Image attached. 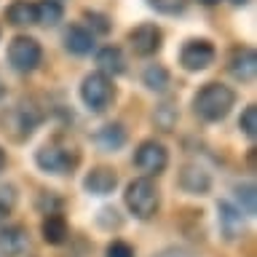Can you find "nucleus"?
<instances>
[{"label": "nucleus", "instance_id": "obj_1", "mask_svg": "<svg viewBox=\"0 0 257 257\" xmlns=\"http://www.w3.org/2000/svg\"><path fill=\"white\" fill-rule=\"evenodd\" d=\"M233 102H236L233 88L222 86V83H206L196 94L193 107H196V115H201L204 120H222L230 112Z\"/></svg>", "mask_w": 257, "mask_h": 257}, {"label": "nucleus", "instance_id": "obj_2", "mask_svg": "<svg viewBox=\"0 0 257 257\" xmlns=\"http://www.w3.org/2000/svg\"><path fill=\"white\" fill-rule=\"evenodd\" d=\"M123 201L128 206V212L140 220H150L156 217L158 212V204H161V196H158V188L150 177H140V180H132L128 188L123 193Z\"/></svg>", "mask_w": 257, "mask_h": 257}, {"label": "nucleus", "instance_id": "obj_3", "mask_svg": "<svg viewBox=\"0 0 257 257\" xmlns=\"http://www.w3.org/2000/svg\"><path fill=\"white\" fill-rule=\"evenodd\" d=\"M80 96H83L86 107L94 112H102L110 107L112 96H115V88H112V80L102 72H91V75L83 78V86H80Z\"/></svg>", "mask_w": 257, "mask_h": 257}, {"label": "nucleus", "instance_id": "obj_4", "mask_svg": "<svg viewBox=\"0 0 257 257\" xmlns=\"http://www.w3.org/2000/svg\"><path fill=\"white\" fill-rule=\"evenodd\" d=\"M40 59H43V48L35 38L19 35L8 46V62L16 72H32L40 64Z\"/></svg>", "mask_w": 257, "mask_h": 257}, {"label": "nucleus", "instance_id": "obj_5", "mask_svg": "<svg viewBox=\"0 0 257 257\" xmlns=\"http://www.w3.org/2000/svg\"><path fill=\"white\" fill-rule=\"evenodd\" d=\"M40 120V112L35 107H30V104H16L6 112L3 118H0V123H3V132L11 137V140H27L32 134V128L38 126Z\"/></svg>", "mask_w": 257, "mask_h": 257}, {"label": "nucleus", "instance_id": "obj_6", "mask_svg": "<svg viewBox=\"0 0 257 257\" xmlns=\"http://www.w3.org/2000/svg\"><path fill=\"white\" fill-rule=\"evenodd\" d=\"M35 161L48 174H70L78 166V153L62 145H46L35 153Z\"/></svg>", "mask_w": 257, "mask_h": 257}, {"label": "nucleus", "instance_id": "obj_7", "mask_svg": "<svg viewBox=\"0 0 257 257\" xmlns=\"http://www.w3.org/2000/svg\"><path fill=\"white\" fill-rule=\"evenodd\" d=\"M134 164L140 166L148 177L161 174V172L166 169V164H169V153H166V148H164L161 142L148 140V142H142L140 148H137V153H134Z\"/></svg>", "mask_w": 257, "mask_h": 257}, {"label": "nucleus", "instance_id": "obj_8", "mask_svg": "<svg viewBox=\"0 0 257 257\" xmlns=\"http://www.w3.org/2000/svg\"><path fill=\"white\" fill-rule=\"evenodd\" d=\"M214 62V46L209 40H188L180 51V64L190 72L206 70Z\"/></svg>", "mask_w": 257, "mask_h": 257}, {"label": "nucleus", "instance_id": "obj_9", "mask_svg": "<svg viewBox=\"0 0 257 257\" xmlns=\"http://www.w3.org/2000/svg\"><path fill=\"white\" fill-rule=\"evenodd\" d=\"M228 70H230V75L236 80H241V83H252L254 72H257V54H254V48H249V46L233 48V54L228 59Z\"/></svg>", "mask_w": 257, "mask_h": 257}, {"label": "nucleus", "instance_id": "obj_10", "mask_svg": "<svg viewBox=\"0 0 257 257\" xmlns=\"http://www.w3.org/2000/svg\"><path fill=\"white\" fill-rule=\"evenodd\" d=\"M161 40H164L161 30L150 22H145V24H140V27H134L132 32H128V43H132L134 54H140V56L156 54L161 48Z\"/></svg>", "mask_w": 257, "mask_h": 257}, {"label": "nucleus", "instance_id": "obj_11", "mask_svg": "<svg viewBox=\"0 0 257 257\" xmlns=\"http://www.w3.org/2000/svg\"><path fill=\"white\" fill-rule=\"evenodd\" d=\"M115 185H118V174L107 166L91 169V172L86 174V180H83V188L91 193V196H107V193L115 190Z\"/></svg>", "mask_w": 257, "mask_h": 257}, {"label": "nucleus", "instance_id": "obj_12", "mask_svg": "<svg viewBox=\"0 0 257 257\" xmlns=\"http://www.w3.org/2000/svg\"><path fill=\"white\" fill-rule=\"evenodd\" d=\"M217 212H220V228L225 233V238H236L241 230H244V212L230 204V201H220V206H217Z\"/></svg>", "mask_w": 257, "mask_h": 257}, {"label": "nucleus", "instance_id": "obj_13", "mask_svg": "<svg viewBox=\"0 0 257 257\" xmlns=\"http://www.w3.org/2000/svg\"><path fill=\"white\" fill-rule=\"evenodd\" d=\"M0 252L6 257H19L27 252V230L19 228V225H11V228L0 230Z\"/></svg>", "mask_w": 257, "mask_h": 257}, {"label": "nucleus", "instance_id": "obj_14", "mask_svg": "<svg viewBox=\"0 0 257 257\" xmlns=\"http://www.w3.org/2000/svg\"><path fill=\"white\" fill-rule=\"evenodd\" d=\"M209 185H212V180H209V174L201 166H185L180 172V188L193 193V196H204Z\"/></svg>", "mask_w": 257, "mask_h": 257}, {"label": "nucleus", "instance_id": "obj_15", "mask_svg": "<svg viewBox=\"0 0 257 257\" xmlns=\"http://www.w3.org/2000/svg\"><path fill=\"white\" fill-rule=\"evenodd\" d=\"M64 46H67L70 54L83 56L88 51H94V35L86 27H80V24H72V27L64 32Z\"/></svg>", "mask_w": 257, "mask_h": 257}, {"label": "nucleus", "instance_id": "obj_16", "mask_svg": "<svg viewBox=\"0 0 257 257\" xmlns=\"http://www.w3.org/2000/svg\"><path fill=\"white\" fill-rule=\"evenodd\" d=\"M96 64H99V72L102 75H120L126 70V62H123V54H120L118 46H104L99 48L96 54Z\"/></svg>", "mask_w": 257, "mask_h": 257}, {"label": "nucleus", "instance_id": "obj_17", "mask_svg": "<svg viewBox=\"0 0 257 257\" xmlns=\"http://www.w3.org/2000/svg\"><path fill=\"white\" fill-rule=\"evenodd\" d=\"M40 233H43V241L46 244H62L64 238H67V220L59 214V212H51V214H46V220L43 225H40Z\"/></svg>", "mask_w": 257, "mask_h": 257}, {"label": "nucleus", "instance_id": "obj_18", "mask_svg": "<svg viewBox=\"0 0 257 257\" xmlns=\"http://www.w3.org/2000/svg\"><path fill=\"white\" fill-rule=\"evenodd\" d=\"M6 19L14 27H30V24H35V3H30V0H14L6 8Z\"/></svg>", "mask_w": 257, "mask_h": 257}, {"label": "nucleus", "instance_id": "obj_19", "mask_svg": "<svg viewBox=\"0 0 257 257\" xmlns=\"http://www.w3.org/2000/svg\"><path fill=\"white\" fill-rule=\"evenodd\" d=\"M64 16V8L59 0H38L35 3V24H46V27H54L59 24Z\"/></svg>", "mask_w": 257, "mask_h": 257}, {"label": "nucleus", "instance_id": "obj_20", "mask_svg": "<svg viewBox=\"0 0 257 257\" xmlns=\"http://www.w3.org/2000/svg\"><path fill=\"white\" fill-rule=\"evenodd\" d=\"M94 142L99 145L102 150H118L120 145L126 142V132H123L120 123H107V126H102L99 132H96Z\"/></svg>", "mask_w": 257, "mask_h": 257}, {"label": "nucleus", "instance_id": "obj_21", "mask_svg": "<svg viewBox=\"0 0 257 257\" xmlns=\"http://www.w3.org/2000/svg\"><path fill=\"white\" fill-rule=\"evenodd\" d=\"M142 80L148 88H153V91H164L169 86V72L161 67V64H150V67L142 72Z\"/></svg>", "mask_w": 257, "mask_h": 257}, {"label": "nucleus", "instance_id": "obj_22", "mask_svg": "<svg viewBox=\"0 0 257 257\" xmlns=\"http://www.w3.org/2000/svg\"><path fill=\"white\" fill-rule=\"evenodd\" d=\"M16 206V190L14 185H0V220H6Z\"/></svg>", "mask_w": 257, "mask_h": 257}, {"label": "nucleus", "instance_id": "obj_23", "mask_svg": "<svg viewBox=\"0 0 257 257\" xmlns=\"http://www.w3.org/2000/svg\"><path fill=\"white\" fill-rule=\"evenodd\" d=\"M238 126H241V132H244L246 137H254L257 134V107H254V104H249V107L241 112Z\"/></svg>", "mask_w": 257, "mask_h": 257}, {"label": "nucleus", "instance_id": "obj_24", "mask_svg": "<svg viewBox=\"0 0 257 257\" xmlns=\"http://www.w3.org/2000/svg\"><path fill=\"white\" fill-rule=\"evenodd\" d=\"M156 123L164 128V132H172V126L177 123V112H174L172 104H161L156 110Z\"/></svg>", "mask_w": 257, "mask_h": 257}, {"label": "nucleus", "instance_id": "obj_25", "mask_svg": "<svg viewBox=\"0 0 257 257\" xmlns=\"http://www.w3.org/2000/svg\"><path fill=\"white\" fill-rule=\"evenodd\" d=\"M238 193V209H241V212H244V214H254V188H252V185H246V188H238L236 190Z\"/></svg>", "mask_w": 257, "mask_h": 257}, {"label": "nucleus", "instance_id": "obj_26", "mask_svg": "<svg viewBox=\"0 0 257 257\" xmlns=\"http://www.w3.org/2000/svg\"><path fill=\"white\" fill-rule=\"evenodd\" d=\"M150 6L164 14H180L185 8V0H150Z\"/></svg>", "mask_w": 257, "mask_h": 257}, {"label": "nucleus", "instance_id": "obj_27", "mask_svg": "<svg viewBox=\"0 0 257 257\" xmlns=\"http://www.w3.org/2000/svg\"><path fill=\"white\" fill-rule=\"evenodd\" d=\"M107 257H134V249L126 241H112L107 246Z\"/></svg>", "mask_w": 257, "mask_h": 257}, {"label": "nucleus", "instance_id": "obj_28", "mask_svg": "<svg viewBox=\"0 0 257 257\" xmlns=\"http://www.w3.org/2000/svg\"><path fill=\"white\" fill-rule=\"evenodd\" d=\"M86 19H88V24H91L96 32H107V30H110L107 19H104V16H99V14H91V11H88V14H86Z\"/></svg>", "mask_w": 257, "mask_h": 257}, {"label": "nucleus", "instance_id": "obj_29", "mask_svg": "<svg viewBox=\"0 0 257 257\" xmlns=\"http://www.w3.org/2000/svg\"><path fill=\"white\" fill-rule=\"evenodd\" d=\"M156 257H185V254L177 252V249H166V252H161V254H156Z\"/></svg>", "mask_w": 257, "mask_h": 257}, {"label": "nucleus", "instance_id": "obj_30", "mask_svg": "<svg viewBox=\"0 0 257 257\" xmlns=\"http://www.w3.org/2000/svg\"><path fill=\"white\" fill-rule=\"evenodd\" d=\"M198 3H204V6H217L220 0H198Z\"/></svg>", "mask_w": 257, "mask_h": 257}, {"label": "nucleus", "instance_id": "obj_31", "mask_svg": "<svg viewBox=\"0 0 257 257\" xmlns=\"http://www.w3.org/2000/svg\"><path fill=\"white\" fill-rule=\"evenodd\" d=\"M3 166H6V153L0 150V169H3Z\"/></svg>", "mask_w": 257, "mask_h": 257}, {"label": "nucleus", "instance_id": "obj_32", "mask_svg": "<svg viewBox=\"0 0 257 257\" xmlns=\"http://www.w3.org/2000/svg\"><path fill=\"white\" fill-rule=\"evenodd\" d=\"M230 3H233V6H244L246 0H230Z\"/></svg>", "mask_w": 257, "mask_h": 257}, {"label": "nucleus", "instance_id": "obj_33", "mask_svg": "<svg viewBox=\"0 0 257 257\" xmlns=\"http://www.w3.org/2000/svg\"><path fill=\"white\" fill-rule=\"evenodd\" d=\"M6 94V86H3V80H0V96H3Z\"/></svg>", "mask_w": 257, "mask_h": 257}]
</instances>
